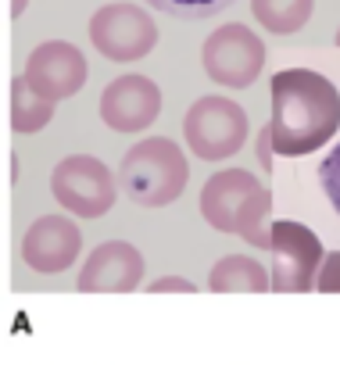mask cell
<instances>
[{"mask_svg": "<svg viewBox=\"0 0 340 365\" xmlns=\"http://www.w3.org/2000/svg\"><path fill=\"white\" fill-rule=\"evenodd\" d=\"M272 147L283 158H304L326 147L340 129V90L311 68H283L269 83Z\"/></svg>", "mask_w": 340, "mask_h": 365, "instance_id": "1", "label": "cell"}, {"mask_svg": "<svg viewBox=\"0 0 340 365\" xmlns=\"http://www.w3.org/2000/svg\"><path fill=\"white\" fill-rule=\"evenodd\" d=\"M90 43L101 51V58L129 65V61L147 58L158 47V26L143 8L118 0V4H104L93 11Z\"/></svg>", "mask_w": 340, "mask_h": 365, "instance_id": "7", "label": "cell"}, {"mask_svg": "<svg viewBox=\"0 0 340 365\" xmlns=\"http://www.w3.org/2000/svg\"><path fill=\"white\" fill-rule=\"evenodd\" d=\"M190 179L187 154L176 140L147 136L133 143L118 161V187L140 208H165L172 205Z\"/></svg>", "mask_w": 340, "mask_h": 365, "instance_id": "3", "label": "cell"}, {"mask_svg": "<svg viewBox=\"0 0 340 365\" xmlns=\"http://www.w3.org/2000/svg\"><path fill=\"white\" fill-rule=\"evenodd\" d=\"M29 86L36 93H43L47 101H68L76 97L83 86H86V76H90V65L83 58V51L68 40H47L40 43L29 61H26V72Z\"/></svg>", "mask_w": 340, "mask_h": 365, "instance_id": "9", "label": "cell"}, {"mask_svg": "<svg viewBox=\"0 0 340 365\" xmlns=\"http://www.w3.org/2000/svg\"><path fill=\"white\" fill-rule=\"evenodd\" d=\"M319 182H322V194L329 197V205H333L336 215H340V140H336L333 150L322 158V165H319Z\"/></svg>", "mask_w": 340, "mask_h": 365, "instance_id": "17", "label": "cell"}, {"mask_svg": "<svg viewBox=\"0 0 340 365\" xmlns=\"http://www.w3.org/2000/svg\"><path fill=\"white\" fill-rule=\"evenodd\" d=\"M201 215L212 230L233 233L258 251L272 247V190L247 168H222L201 187Z\"/></svg>", "mask_w": 340, "mask_h": 365, "instance_id": "2", "label": "cell"}, {"mask_svg": "<svg viewBox=\"0 0 340 365\" xmlns=\"http://www.w3.org/2000/svg\"><path fill=\"white\" fill-rule=\"evenodd\" d=\"M272 290L276 294H308L315 290L319 269L326 262L319 237L294 222V219H272Z\"/></svg>", "mask_w": 340, "mask_h": 365, "instance_id": "8", "label": "cell"}, {"mask_svg": "<svg viewBox=\"0 0 340 365\" xmlns=\"http://www.w3.org/2000/svg\"><path fill=\"white\" fill-rule=\"evenodd\" d=\"M143 279V255L129 240H104L90 251L76 287L83 294H129Z\"/></svg>", "mask_w": 340, "mask_h": 365, "instance_id": "12", "label": "cell"}, {"mask_svg": "<svg viewBox=\"0 0 340 365\" xmlns=\"http://www.w3.org/2000/svg\"><path fill=\"white\" fill-rule=\"evenodd\" d=\"M205 76L230 90H247L265 68V43L240 22L219 26L201 47Z\"/></svg>", "mask_w": 340, "mask_h": 365, "instance_id": "6", "label": "cell"}, {"mask_svg": "<svg viewBox=\"0 0 340 365\" xmlns=\"http://www.w3.org/2000/svg\"><path fill=\"white\" fill-rule=\"evenodd\" d=\"M336 47H340V29H336Z\"/></svg>", "mask_w": 340, "mask_h": 365, "instance_id": "22", "label": "cell"}, {"mask_svg": "<svg viewBox=\"0 0 340 365\" xmlns=\"http://www.w3.org/2000/svg\"><path fill=\"white\" fill-rule=\"evenodd\" d=\"M143 4L158 8L161 15L183 19V22H205V19H215L219 11L233 8L237 0H143Z\"/></svg>", "mask_w": 340, "mask_h": 365, "instance_id": "16", "label": "cell"}, {"mask_svg": "<svg viewBox=\"0 0 340 365\" xmlns=\"http://www.w3.org/2000/svg\"><path fill=\"white\" fill-rule=\"evenodd\" d=\"M272 150H276V147H272V129L265 125V129L258 133V165H262L265 172L276 168V165H272Z\"/></svg>", "mask_w": 340, "mask_h": 365, "instance_id": "20", "label": "cell"}, {"mask_svg": "<svg viewBox=\"0 0 340 365\" xmlns=\"http://www.w3.org/2000/svg\"><path fill=\"white\" fill-rule=\"evenodd\" d=\"M51 118H54V101L36 93L26 76H15L8 83V125L19 136H33V133L47 129Z\"/></svg>", "mask_w": 340, "mask_h": 365, "instance_id": "14", "label": "cell"}, {"mask_svg": "<svg viewBox=\"0 0 340 365\" xmlns=\"http://www.w3.org/2000/svg\"><path fill=\"white\" fill-rule=\"evenodd\" d=\"M161 115V90L147 76H118L104 86L101 93V118L108 129L133 136L143 133L154 118Z\"/></svg>", "mask_w": 340, "mask_h": 365, "instance_id": "10", "label": "cell"}, {"mask_svg": "<svg viewBox=\"0 0 340 365\" xmlns=\"http://www.w3.org/2000/svg\"><path fill=\"white\" fill-rule=\"evenodd\" d=\"M315 290L322 294H340V251L326 255L322 269H319V279H315Z\"/></svg>", "mask_w": 340, "mask_h": 365, "instance_id": "18", "label": "cell"}, {"mask_svg": "<svg viewBox=\"0 0 340 365\" xmlns=\"http://www.w3.org/2000/svg\"><path fill=\"white\" fill-rule=\"evenodd\" d=\"M54 201L76 219H101L118 197V175L93 154H68L51 172Z\"/></svg>", "mask_w": 340, "mask_h": 365, "instance_id": "5", "label": "cell"}, {"mask_svg": "<svg viewBox=\"0 0 340 365\" xmlns=\"http://www.w3.org/2000/svg\"><path fill=\"white\" fill-rule=\"evenodd\" d=\"M183 140L201 161H226L247 143V111L219 93L197 97L183 115Z\"/></svg>", "mask_w": 340, "mask_h": 365, "instance_id": "4", "label": "cell"}, {"mask_svg": "<svg viewBox=\"0 0 340 365\" xmlns=\"http://www.w3.org/2000/svg\"><path fill=\"white\" fill-rule=\"evenodd\" d=\"M83 251V233L68 215H43L22 237V262L40 276H58L76 265Z\"/></svg>", "mask_w": 340, "mask_h": 365, "instance_id": "11", "label": "cell"}, {"mask_svg": "<svg viewBox=\"0 0 340 365\" xmlns=\"http://www.w3.org/2000/svg\"><path fill=\"white\" fill-rule=\"evenodd\" d=\"M26 4H29V0H8V19H22Z\"/></svg>", "mask_w": 340, "mask_h": 365, "instance_id": "21", "label": "cell"}, {"mask_svg": "<svg viewBox=\"0 0 340 365\" xmlns=\"http://www.w3.org/2000/svg\"><path fill=\"white\" fill-rule=\"evenodd\" d=\"M212 294H265L272 290V272H265L262 262L247 255H226L208 272Z\"/></svg>", "mask_w": 340, "mask_h": 365, "instance_id": "13", "label": "cell"}, {"mask_svg": "<svg viewBox=\"0 0 340 365\" xmlns=\"http://www.w3.org/2000/svg\"><path fill=\"white\" fill-rule=\"evenodd\" d=\"M197 287L183 276H161L154 283H147V294H194Z\"/></svg>", "mask_w": 340, "mask_h": 365, "instance_id": "19", "label": "cell"}, {"mask_svg": "<svg viewBox=\"0 0 340 365\" xmlns=\"http://www.w3.org/2000/svg\"><path fill=\"white\" fill-rule=\"evenodd\" d=\"M311 8H315V0H251L254 22L276 36L301 33L311 19Z\"/></svg>", "mask_w": 340, "mask_h": 365, "instance_id": "15", "label": "cell"}]
</instances>
